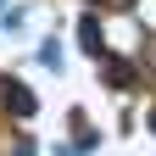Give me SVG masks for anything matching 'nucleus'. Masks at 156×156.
Here are the masks:
<instances>
[{
	"label": "nucleus",
	"mask_w": 156,
	"mask_h": 156,
	"mask_svg": "<svg viewBox=\"0 0 156 156\" xmlns=\"http://www.w3.org/2000/svg\"><path fill=\"white\" fill-rule=\"evenodd\" d=\"M6 106H11L17 117H28V112H34V95H28L23 84H6Z\"/></svg>",
	"instance_id": "obj_1"
}]
</instances>
